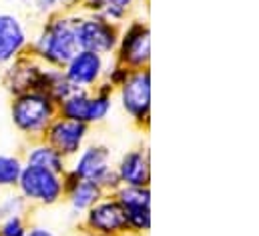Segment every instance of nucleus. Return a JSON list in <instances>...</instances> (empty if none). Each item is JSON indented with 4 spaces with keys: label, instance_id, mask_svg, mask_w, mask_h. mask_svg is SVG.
Returning a JSON list of instances; mask_svg holds the SVG:
<instances>
[{
    "label": "nucleus",
    "instance_id": "obj_1",
    "mask_svg": "<svg viewBox=\"0 0 259 236\" xmlns=\"http://www.w3.org/2000/svg\"><path fill=\"white\" fill-rule=\"evenodd\" d=\"M78 50L74 36L72 14H49L34 38H30L28 52L45 66L63 68Z\"/></svg>",
    "mask_w": 259,
    "mask_h": 236
},
{
    "label": "nucleus",
    "instance_id": "obj_2",
    "mask_svg": "<svg viewBox=\"0 0 259 236\" xmlns=\"http://www.w3.org/2000/svg\"><path fill=\"white\" fill-rule=\"evenodd\" d=\"M8 112L14 128L30 142L42 140L51 122L59 116L57 104L38 90H28V92L10 96Z\"/></svg>",
    "mask_w": 259,
    "mask_h": 236
},
{
    "label": "nucleus",
    "instance_id": "obj_3",
    "mask_svg": "<svg viewBox=\"0 0 259 236\" xmlns=\"http://www.w3.org/2000/svg\"><path fill=\"white\" fill-rule=\"evenodd\" d=\"M115 106V88L101 82L95 90H72L61 104H57L59 116L95 126L105 122Z\"/></svg>",
    "mask_w": 259,
    "mask_h": 236
},
{
    "label": "nucleus",
    "instance_id": "obj_4",
    "mask_svg": "<svg viewBox=\"0 0 259 236\" xmlns=\"http://www.w3.org/2000/svg\"><path fill=\"white\" fill-rule=\"evenodd\" d=\"M68 172L78 180H91L103 188L105 194H113L121 182L115 172L113 152L107 144H84L82 150L68 160Z\"/></svg>",
    "mask_w": 259,
    "mask_h": 236
},
{
    "label": "nucleus",
    "instance_id": "obj_5",
    "mask_svg": "<svg viewBox=\"0 0 259 236\" xmlns=\"http://www.w3.org/2000/svg\"><path fill=\"white\" fill-rule=\"evenodd\" d=\"M72 22H74L76 46L80 50H91L105 58L113 56L119 42L121 24H115L99 14H87V12H72Z\"/></svg>",
    "mask_w": 259,
    "mask_h": 236
},
{
    "label": "nucleus",
    "instance_id": "obj_6",
    "mask_svg": "<svg viewBox=\"0 0 259 236\" xmlns=\"http://www.w3.org/2000/svg\"><path fill=\"white\" fill-rule=\"evenodd\" d=\"M14 190L30 206H55L65 200V174L24 164Z\"/></svg>",
    "mask_w": 259,
    "mask_h": 236
},
{
    "label": "nucleus",
    "instance_id": "obj_7",
    "mask_svg": "<svg viewBox=\"0 0 259 236\" xmlns=\"http://www.w3.org/2000/svg\"><path fill=\"white\" fill-rule=\"evenodd\" d=\"M111 58L129 70H143L151 64V28L143 18H129L121 24L119 42Z\"/></svg>",
    "mask_w": 259,
    "mask_h": 236
},
{
    "label": "nucleus",
    "instance_id": "obj_8",
    "mask_svg": "<svg viewBox=\"0 0 259 236\" xmlns=\"http://www.w3.org/2000/svg\"><path fill=\"white\" fill-rule=\"evenodd\" d=\"M115 94L131 122L147 130L151 124V68L131 70Z\"/></svg>",
    "mask_w": 259,
    "mask_h": 236
},
{
    "label": "nucleus",
    "instance_id": "obj_9",
    "mask_svg": "<svg viewBox=\"0 0 259 236\" xmlns=\"http://www.w3.org/2000/svg\"><path fill=\"white\" fill-rule=\"evenodd\" d=\"M82 228L87 232L103 236H129L127 220L121 202L115 194L101 196L84 214H82Z\"/></svg>",
    "mask_w": 259,
    "mask_h": 236
},
{
    "label": "nucleus",
    "instance_id": "obj_10",
    "mask_svg": "<svg viewBox=\"0 0 259 236\" xmlns=\"http://www.w3.org/2000/svg\"><path fill=\"white\" fill-rule=\"evenodd\" d=\"M113 194L123 206L129 234H147L151 230V186H119Z\"/></svg>",
    "mask_w": 259,
    "mask_h": 236
},
{
    "label": "nucleus",
    "instance_id": "obj_11",
    "mask_svg": "<svg viewBox=\"0 0 259 236\" xmlns=\"http://www.w3.org/2000/svg\"><path fill=\"white\" fill-rule=\"evenodd\" d=\"M107 60L109 58L97 52L78 48L63 66L65 78L72 86V90H95L105 80Z\"/></svg>",
    "mask_w": 259,
    "mask_h": 236
},
{
    "label": "nucleus",
    "instance_id": "obj_12",
    "mask_svg": "<svg viewBox=\"0 0 259 236\" xmlns=\"http://www.w3.org/2000/svg\"><path fill=\"white\" fill-rule=\"evenodd\" d=\"M89 130H91V126H87L82 122L57 116L47 128L42 140L49 142L57 152H61L66 160H72L87 144Z\"/></svg>",
    "mask_w": 259,
    "mask_h": 236
},
{
    "label": "nucleus",
    "instance_id": "obj_13",
    "mask_svg": "<svg viewBox=\"0 0 259 236\" xmlns=\"http://www.w3.org/2000/svg\"><path fill=\"white\" fill-rule=\"evenodd\" d=\"M30 36L22 18L14 12H0V66L26 54Z\"/></svg>",
    "mask_w": 259,
    "mask_h": 236
},
{
    "label": "nucleus",
    "instance_id": "obj_14",
    "mask_svg": "<svg viewBox=\"0 0 259 236\" xmlns=\"http://www.w3.org/2000/svg\"><path fill=\"white\" fill-rule=\"evenodd\" d=\"M42 66L45 64H40L30 52L12 60L10 64L4 66V72H2L4 90L10 96H16V94H22V92H28V90H36Z\"/></svg>",
    "mask_w": 259,
    "mask_h": 236
},
{
    "label": "nucleus",
    "instance_id": "obj_15",
    "mask_svg": "<svg viewBox=\"0 0 259 236\" xmlns=\"http://www.w3.org/2000/svg\"><path fill=\"white\" fill-rule=\"evenodd\" d=\"M115 172L121 186H151V158L147 148H131L117 162Z\"/></svg>",
    "mask_w": 259,
    "mask_h": 236
},
{
    "label": "nucleus",
    "instance_id": "obj_16",
    "mask_svg": "<svg viewBox=\"0 0 259 236\" xmlns=\"http://www.w3.org/2000/svg\"><path fill=\"white\" fill-rule=\"evenodd\" d=\"M101 196H105L103 188L91 180H78L68 170L65 172V200L72 214L82 216Z\"/></svg>",
    "mask_w": 259,
    "mask_h": 236
},
{
    "label": "nucleus",
    "instance_id": "obj_17",
    "mask_svg": "<svg viewBox=\"0 0 259 236\" xmlns=\"http://www.w3.org/2000/svg\"><path fill=\"white\" fill-rule=\"evenodd\" d=\"M22 160H24V164L47 168V170H53L57 174H65L68 170V160L45 140L30 142L26 152H24V156H22Z\"/></svg>",
    "mask_w": 259,
    "mask_h": 236
},
{
    "label": "nucleus",
    "instance_id": "obj_18",
    "mask_svg": "<svg viewBox=\"0 0 259 236\" xmlns=\"http://www.w3.org/2000/svg\"><path fill=\"white\" fill-rule=\"evenodd\" d=\"M38 92L47 94L55 104H61L66 96L72 92V86L65 78L63 68H53V66H42L40 78H38Z\"/></svg>",
    "mask_w": 259,
    "mask_h": 236
},
{
    "label": "nucleus",
    "instance_id": "obj_19",
    "mask_svg": "<svg viewBox=\"0 0 259 236\" xmlns=\"http://www.w3.org/2000/svg\"><path fill=\"white\" fill-rule=\"evenodd\" d=\"M22 168H24L22 156H18V154H2L0 152V192L16 188Z\"/></svg>",
    "mask_w": 259,
    "mask_h": 236
},
{
    "label": "nucleus",
    "instance_id": "obj_20",
    "mask_svg": "<svg viewBox=\"0 0 259 236\" xmlns=\"http://www.w3.org/2000/svg\"><path fill=\"white\" fill-rule=\"evenodd\" d=\"M103 4L105 6H103L101 16L115 22V24H123L129 20L137 0H103Z\"/></svg>",
    "mask_w": 259,
    "mask_h": 236
},
{
    "label": "nucleus",
    "instance_id": "obj_21",
    "mask_svg": "<svg viewBox=\"0 0 259 236\" xmlns=\"http://www.w3.org/2000/svg\"><path fill=\"white\" fill-rule=\"evenodd\" d=\"M32 8L42 14V16H49V14H72V12H78V6H80V0H30Z\"/></svg>",
    "mask_w": 259,
    "mask_h": 236
},
{
    "label": "nucleus",
    "instance_id": "obj_22",
    "mask_svg": "<svg viewBox=\"0 0 259 236\" xmlns=\"http://www.w3.org/2000/svg\"><path fill=\"white\" fill-rule=\"evenodd\" d=\"M28 202L16 192V190H4L0 192V218L14 216V214H26Z\"/></svg>",
    "mask_w": 259,
    "mask_h": 236
},
{
    "label": "nucleus",
    "instance_id": "obj_23",
    "mask_svg": "<svg viewBox=\"0 0 259 236\" xmlns=\"http://www.w3.org/2000/svg\"><path fill=\"white\" fill-rule=\"evenodd\" d=\"M28 230L26 214H14L0 218V236H24Z\"/></svg>",
    "mask_w": 259,
    "mask_h": 236
},
{
    "label": "nucleus",
    "instance_id": "obj_24",
    "mask_svg": "<svg viewBox=\"0 0 259 236\" xmlns=\"http://www.w3.org/2000/svg\"><path fill=\"white\" fill-rule=\"evenodd\" d=\"M24 236H57V234L53 230L45 228V226H28V230H26Z\"/></svg>",
    "mask_w": 259,
    "mask_h": 236
},
{
    "label": "nucleus",
    "instance_id": "obj_25",
    "mask_svg": "<svg viewBox=\"0 0 259 236\" xmlns=\"http://www.w3.org/2000/svg\"><path fill=\"white\" fill-rule=\"evenodd\" d=\"M84 236H103V234H95V232H87L84 230Z\"/></svg>",
    "mask_w": 259,
    "mask_h": 236
}]
</instances>
